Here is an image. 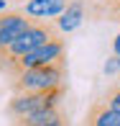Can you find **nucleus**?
I'll use <instances>...</instances> for the list:
<instances>
[{
    "mask_svg": "<svg viewBox=\"0 0 120 126\" xmlns=\"http://www.w3.org/2000/svg\"><path fill=\"white\" fill-rule=\"evenodd\" d=\"M51 126H69V124H66L64 118H59V121H56V124H51Z\"/></svg>",
    "mask_w": 120,
    "mask_h": 126,
    "instance_id": "obj_12",
    "label": "nucleus"
},
{
    "mask_svg": "<svg viewBox=\"0 0 120 126\" xmlns=\"http://www.w3.org/2000/svg\"><path fill=\"white\" fill-rule=\"evenodd\" d=\"M105 103L112 108V111H118V113H120V85H118V88H110V90H107Z\"/></svg>",
    "mask_w": 120,
    "mask_h": 126,
    "instance_id": "obj_9",
    "label": "nucleus"
},
{
    "mask_svg": "<svg viewBox=\"0 0 120 126\" xmlns=\"http://www.w3.org/2000/svg\"><path fill=\"white\" fill-rule=\"evenodd\" d=\"M84 126H120V113L112 111L105 100L102 103H95L87 113V124Z\"/></svg>",
    "mask_w": 120,
    "mask_h": 126,
    "instance_id": "obj_8",
    "label": "nucleus"
},
{
    "mask_svg": "<svg viewBox=\"0 0 120 126\" xmlns=\"http://www.w3.org/2000/svg\"><path fill=\"white\" fill-rule=\"evenodd\" d=\"M112 54H118V57H120V33L112 39Z\"/></svg>",
    "mask_w": 120,
    "mask_h": 126,
    "instance_id": "obj_11",
    "label": "nucleus"
},
{
    "mask_svg": "<svg viewBox=\"0 0 120 126\" xmlns=\"http://www.w3.org/2000/svg\"><path fill=\"white\" fill-rule=\"evenodd\" d=\"M33 23L31 16H26L23 10H8V13H0V59H3V51Z\"/></svg>",
    "mask_w": 120,
    "mask_h": 126,
    "instance_id": "obj_5",
    "label": "nucleus"
},
{
    "mask_svg": "<svg viewBox=\"0 0 120 126\" xmlns=\"http://www.w3.org/2000/svg\"><path fill=\"white\" fill-rule=\"evenodd\" d=\"M84 18H87V3H84V0H69L66 8L56 16L54 26H56V31H66L69 33V31L82 26Z\"/></svg>",
    "mask_w": 120,
    "mask_h": 126,
    "instance_id": "obj_6",
    "label": "nucleus"
},
{
    "mask_svg": "<svg viewBox=\"0 0 120 126\" xmlns=\"http://www.w3.org/2000/svg\"><path fill=\"white\" fill-rule=\"evenodd\" d=\"M54 36H59V31H56V26L54 23H36L33 21L31 26L26 28L23 33H21L18 39H15L13 44H10L8 49L3 51V62H0V70H8L10 67V62H15V59H21L23 54H28V51H33L36 47H41V44H46L49 39H54Z\"/></svg>",
    "mask_w": 120,
    "mask_h": 126,
    "instance_id": "obj_2",
    "label": "nucleus"
},
{
    "mask_svg": "<svg viewBox=\"0 0 120 126\" xmlns=\"http://www.w3.org/2000/svg\"><path fill=\"white\" fill-rule=\"evenodd\" d=\"M10 3H23V0H10Z\"/></svg>",
    "mask_w": 120,
    "mask_h": 126,
    "instance_id": "obj_14",
    "label": "nucleus"
},
{
    "mask_svg": "<svg viewBox=\"0 0 120 126\" xmlns=\"http://www.w3.org/2000/svg\"><path fill=\"white\" fill-rule=\"evenodd\" d=\"M64 51H66V44H64V39L54 36V39H49L46 44L36 47L33 51H28V54H23L21 59L10 62L8 72L18 75V72L28 70V67H38V64H49V62H56V59H61V57H64Z\"/></svg>",
    "mask_w": 120,
    "mask_h": 126,
    "instance_id": "obj_4",
    "label": "nucleus"
},
{
    "mask_svg": "<svg viewBox=\"0 0 120 126\" xmlns=\"http://www.w3.org/2000/svg\"><path fill=\"white\" fill-rule=\"evenodd\" d=\"M118 70H120V57H118V54H112L110 59L105 62V75H115Z\"/></svg>",
    "mask_w": 120,
    "mask_h": 126,
    "instance_id": "obj_10",
    "label": "nucleus"
},
{
    "mask_svg": "<svg viewBox=\"0 0 120 126\" xmlns=\"http://www.w3.org/2000/svg\"><path fill=\"white\" fill-rule=\"evenodd\" d=\"M69 0H26L23 13L31 16V18H56L61 10L66 8Z\"/></svg>",
    "mask_w": 120,
    "mask_h": 126,
    "instance_id": "obj_7",
    "label": "nucleus"
},
{
    "mask_svg": "<svg viewBox=\"0 0 120 126\" xmlns=\"http://www.w3.org/2000/svg\"><path fill=\"white\" fill-rule=\"evenodd\" d=\"M66 75V59L49 62V64H38V67H28V70L18 72L13 80V90L15 93H33V90H49L56 85H64Z\"/></svg>",
    "mask_w": 120,
    "mask_h": 126,
    "instance_id": "obj_1",
    "label": "nucleus"
},
{
    "mask_svg": "<svg viewBox=\"0 0 120 126\" xmlns=\"http://www.w3.org/2000/svg\"><path fill=\"white\" fill-rule=\"evenodd\" d=\"M61 95H64L61 85L49 88V90H33V93H15L8 103V111L13 118H21V116H28V113H36V111L56 108L61 103Z\"/></svg>",
    "mask_w": 120,
    "mask_h": 126,
    "instance_id": "obj_3",
    "label": "nucleus"
},
{
    "mask_svg": "<svg viewBox=\"0 0 120 126\" xmlns=\"http://www.w3.org/2000/svg\"><path fill=\"white\" fill-rule=\"evenodd\" d=\"M0 10H5V0H0Z\"/></svg>",
    "mask_w": 120,
    "mask_h": 126,
    "instance_id": "obj_13",
    "label": "nucleus"
}]
</instances>
